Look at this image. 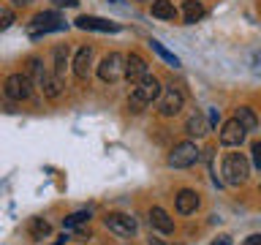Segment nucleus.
Returning <instances> with one entry per match:
<instances>
[{
	"label": "nucleus",
	"instance_id": "nucleus-5",
	"mask_svg": "<svg viewBox=\"0 0 261 245\" xmlns=\"http://www.w3.org/2000/svg\"><path fill=\"white\" fill-rule=\"evenodd\" d=\"M30 36H46V33L65 30V19L57 11H41L30 19Z\"/></svg>",
	"mask_w": 261,
	"mask_h": 245
},
{
	"label": "nucleus",
	"instance_id": "nucleus-18",
	"mask_svg": "<svg viewBox=\"0 0 261 245\" xmlns=\"http://www.w3.org/2000/svg\"><path fill=\"white\" fill-rule=\"evenodd\" d=\"M150 11H152L155 19H174L177 16V8H174L171 0H152Z\"/></svg>",
	"mask_w": 261,
	"mask_h": 245
},
{
	"label": "nucleus",
	"instance_id": "nucleus-31",
	"mask_svg": "<svg viewBox=\"0 0 261 245\" xmlns=\"http://www.w3.org/2000/svg\"><path fill=\"white\" fill-rule=\"evenodd\" d=\"M147 242H150V245H169L166 240H161V237H155V234H152V237H150V240H147Z\"/></svg>",
	"mask_w": 261,
	"mask_h": 245
},
{
	"label": "nucleus",
	"instance_id": "nucleus-34",
	"mask_svg": "<svg viewBox=\"0 0 261 245\" xmlns=\"http://www.w3.org/2000/svg\"><path fill=\"white\" fill-rule=\"evenodd\" d=\"M142 3H147V0H142Z\"/></svg>",
	"mask_w": 261,
	"mask_h": 245
},
{
	"label": "nucleus",
	"instance_id": "nucleus-26",
	"mask_svg": "<svg viewBox=\"0 0 261 245\" xmlns=\"http://www.w3.org/2000/svg\"><path fill=\"white\" fill-rule=\"evenodd\" d=\"M253 166H256V169H261V142H256V144H253Z\"/></svg>",
	"mask_w": 261,
	"mask_h": 245
},
{
	"label": "nucleus",
	"instance_id": "nucleus-13",
	"mask_svg": "<svg viewBox=\"0 0 261 245\" xmlns=\"http://www.w3.org/2000/svg\"><path fill=\"white\" fill-rule=\"evenodd\" d=\"M73 22H76L79 30H98V33H117L120 30V24H114L109 19H101V16H79V19H73Z\"/></svg>",
	"mask_w": 261,
	"mask_h": 245
},
{
	"label": "nucleus",
	"instance_id": "nucleus-32",
	"mask_svg": "<svg viewBox=\"0 0 261 245\" xmlns=\"http://www.w3.org/2000/svg\"><path fill=\"white\" fill-rule=\"evenodd\" d=\"M11 3H14V6H28L30 0H11Z\"/></svg>",
	"mask_w": 261,
	"mask_h": 245
},
{
	"label": "nucleus",
	"instance_id": "nucleus-8",
	"mask_svg": "<svg viewBox=\"0 0 261 245\" xmlns=\"http://www.w3.org/2000/svg\"><path fill=\"white\" fill-rule=\"evenodd\" d=\"M103 226L109 229V232L120 234V237H134L136 234V218L128 215V212H106L103 218Z\"/></svg>",
	"mask_w": 261,
	"mask_h": 245
},
{
	"label": "nucleus",
	"instance_id": "nucleus-14",
	"mask_svg": "<svg viewBox=\"0 0 261 245\" xmlns=\"http://www.w3.org/2000/svg\"><path fill=\"white\" fill-rule=\"evenodd\" d=\"M150 226L158 229L161 234H171V232H174V220H171V215L163 207H152L150 210Z\"/></svg>",
	"mask_w": 261,
	"mask_h": 245
},
{
	"label": "nucleus",
	"instance_id": "nucleus-6",
	"mask_svg": "<svg viewBox=\"0 0 261 245\" xmlns=\"http://www.w3.org/2000/svg\"><path fill=\"white\" fill-rule=\"evenodd\" d=\"M3 93L11 101H28L33 93V82L28 79V74H8L3 82Z\"/></svg>",
	"mask_w": 261,
	"mask_h": 245
},
{
	"label": "nucleus",
	"instance_id": "nucleus-12",
	"mask_svg": "<svg viewBox=\"0 0 261 245\" xmlns=\"http://www.w3.org/2000/svg\"><path fill=\"white\" fill-rule=\"evenodd\" d=\"M177 212L179 215H191V212H196L199 210V204H201V199H199V193L193 191V188H182V191H177Z\"/></svg>",
	"mask_w": 261,
	"mask_h": 245
},
{
	"label": "nucleus",
	"instance_id": "nucleus-1",
	"mask_svg": "<svg viewBox=\"0 0 261 245\" xmlns=\"http://www.w3.org/2000/svg\"><path fill=\"white\" fill-rule=\"evenodd\" d=\"M158 95H161V82H158V77L144 74V77L134 85V90H130V98H128L130 112H142L144 106H150Z\"/></svg>",
	"mask_w": 261,
	"mask_h": 245
},
{
	"label": "nucleus",
	"instance_id": "nucleus-21",
	"mask_svg": "<svg viewBox=\"0 0 261 245\" xmlns=\"http://www.w3.org/2000/svg\"><path fill=\"white\" fill-rule=\"evenodd\" d=\"M185 131L191 136H204L210 131V126H207V120H204V114H199V112H193L191 117H188V122H185Z\"/></svg>",
	"mask_w": 261,
	"mask_h": 245
},
{
	"label": "nucleus",
	"instance_id": "nucleus-4",
	"mask_svg": "<svg viewBox=\"0 0 261 245\" xmlns=\"http://www.w3.org/2000/svg\"><path fill=\"white\" fill-rule=\"evenodd\" d=\"M199 147H196V142H179V144H174L171 147V153H169V158H166V163L171 169H188V166H193L196 161H199Z\"/></svg>",
	"mask_w": 261,
	"mask_h": 245
},
{
	"label": "nucleus",
	"instance_id": "nucleus-25",
	"mask_svg": "<svg viewBox=\"0 0 261 245\" xmlns=\"http://www.w3.org/2000/svg\"><path fill=\"white\" fill-rule=\"evenodd\" d=\"M14 22H16V16H14L11 8H8V6H0V30H8Z\"/></svg>",
	"mask_w": 261,
	"mask_h": 245
},
{
	"label": "nucleus",
	"instance_id": "nucleus-24",
	"mask_svg": "<svg viewBox=\"0 0 261 245\" xmlns=\"http://www.w3.org/2000/svg\"><path fill=\"white\" fill-rule=\"evenodd\" d=\"M150 46H152L155 52H158V55H161V57H163V60H166L169 65H174V68L179 65V57H177L174 52H169V49H166V46L161 44V41H150Z\"/></svg>",
	"mask_w": 261,
	"mask_h": 245
},
{
	"label": "nucleus",
	"instance_id": "nucleus-28",
	"mask_svg": "<svg viewBox=\"0 0 261 245\" xmlns=\"http://www.w3.org/2000/svg\"><path fill=\"white\" fill-rule=\"evenodd\" d=\"M242 245H261V234H250Z\"/></svg>",
	"mask_w": 261,
	"mask_h": 245
},
{
	"label": "nucleus",
	"instance_id": "nucleus-3",
	"mask_svg": "<svg viewBox=\"0 0 261 245\" xmlns=\"http://www.w3.org/2000/svg\"><path fill=\"white\" fill-rule=\"evenodd\" d=\"M155 101H158L161 117H174V114H179V109L185 106V93L177 85H169V87H161V95L155 98Z\"/></svg>",
	"mask_w": 261,
	"mask_h": 245
},
{
	"label": "nucleus",
	"instance_id": "nucleus-11",
	"mask_svg": "<svg viewBox=\"0 0 261 245\" xmlns=\"http://www.w3.org/2000/svg\"><path fill=\"white\" fill-rule=\"evenodd\" d=\"M144 74H150V71H147V60H144L142 55L130 52V55L125 57V71H122V77H125L130 85H136V82L142 79Z\"/></svg>",
	"mask_w": 261,
	"mask_h": 245
},
{
	"label": "nucleus",
	"instance_id": "nucleus-30",
	"mask_svg": "<svg viewBox=\"0 0 261 245\" xmlns=\"http://www.w3.org/2000/svg\"><path fill=\"white\" fill-rule=\"evenodd\" d=\"M52 3H55V6H68V8H73L79 0H52Z\"/></svg>",
	"mask_w": 261,
	"mask_h": 245
},
{
	"label": "nucleus",
	"instance_id": "nucleus-22",
	"mask_svg": "<svg viewBox=\"0 0 261 245\" xmlns=\"http://www.w3.org/2000/svg\"><path fill=\"white\" fill-rule=\"evenodd\" d=\"M52 57H55V71L52 74H57V77H65V68H68V46H55V52H52Z\"/></svg>",
	"mask_w": 261,
	"mask_h": 245
},
{
	"label": "nucleus",
	"instance_id": "nucleus-23",
	"mask_svg": "<svg viewBox=\"0 0 261 245\" xmlns=\"http://www.w3.org/2000/svg\"><path fill=\"white\" fill-rule=\"evenodd\" d=\"M87 220H90V212L87 210H76V212H71V215L63 218V229H79V226H85Z\"/></svg>",
	"mask_w": 261,
	"mask_h": 245
},
{
	"label": "nucleus",
	"instance_id": "nucleus-2",
	"mask_svg": "<svg viewBox=\"0 0 261 245\" xmlns=\"http://www.w3.org/2000/svg\"><path fill=\"white\" fill-rule=\"evenodd\" d=\"M250 175V161L242 153H228L223 158V180L228 185H242Z\"/></svg>",
	"mask_w": 261,
	"mask_h": 245
},
{
	"label": "nucleus",
	"instance_id": "nucleus-19",
	"mask_svg": "<svg viewBox=\"0 0 261 245\" xmlns=\"http://www.w3.org/2000/svg\"><path fill=\"white\" fill-rule=\"evenodd\" d=\"M28 232H30V237L36 242H44L46 237L52 234V226H49V220H44V218H33L30 226H28Z\"/></svg>",
	"mask_w": 261,
	"mask_h": 245
},
{
	"label": "nucleus",
	"instance_id": "nucleus-20",
	"mask_svg": "<svg viewBox=\"0 0 261 245\" xmlns=\"http://www.w3.org/2000/svg\"><path fill=\"white\" fill-rule=\"evenodd\" d=\"M234 120L240 122L245 131H256V128H258V117H256V112H253L250 106H240V109H237V114H234Z\"/></svg>",
	"mask_w": 261,
	"mask_h": 245
},
{
	"label": "nucleus",
	"instance_id": "nucleus-9",
	"mask_svg": "<svg viewBox=\"0 0 261 245\" xmlns=\"http://www.w3.org/2000/svg\"><path fill=\"white\" fill-rule=\"evenodd\" d=\"M245 134H248V131H245L240 122L231 117V120L223 122V128H220V144H226V147H240V144L245 142Z\"/></svg>",
	"mask_w": 261,
	"mask_h": 245
},
{
	"label": "nucleus",
	"instance_id": "nucleus-15",
	"mask_svg": "<svg viewBox=\"0 0 261 245\" xmlns=\"http://www.w3.org/2000/svg\"><path fill=\"white\" fill-rule=\"evenodd\" d=\"M63 77H57V74H46L44 82H41V93H44V98H49V101H57V98L63 95Z\"/></svg>",
	"mask_w": 261,
	"mask_h": 245
},
{
	"label": "nucleus",
	"instance_id": "nucleus-17",
	"mask_svg": "<svg viewBox=\"0 0 261 245\" xmlns=\"http://www.w3.org/2000/svg\"><path fill=\"white\" fill-rule=\"evenodd\" d=\"M204 14H207V8H204L199 0H185V3H182V19H185V24H196Z\"/></svg>",
	"mask_w": 261,
	"mask_h": 245
},
{
	"label": "nucleus",
	"instance_id": "nucleus-16",
	"mask_svg": "<svg viewBox=\"0 0 261 245\" xmlns=\"http://www.w3.org/2000/svg\"><path fill=\"white\" fill-rule=\"evenodd\" d=\"M24 74H28V79L33 82V87H41V82H44V77H46L44 60H41V57H28V63H24Z\"/></svg>",
	"mask_w": 261,
	"mask_h": 245
},
{
	"label": "nucleus",
	"instance_id": "nucleus-33",
	"mask_svg": "<svg viewBox=\"0 0 261 245\" xmlns=\"http://www.w3.org/2000/svg\"><path fill=\"white\" fill-rule=\"evenodd\" d=\"M112 3H117V0H112Z\"/></svg>",
	"mask_w": 261,
	"mask_h": 245
},
{
	"label": "nucleus",
	"instance_id": "nucleus-10",
	"mask_svg": "<svg viewBox=\"0 0 261 245\" xmlns=\"http://www.w3.org/2000/svg\"><path fill=\"white\" fill-rule=\"evenodd\" d=\"M71 65H73V77L79 82H85L90 77V65H93V46H79Z\"/></svg>",
	"mask_w": 261,
	"mask_h": 245
},
{
	"label": "nucleus",
	"instance_id": "nucleus-29",
	"mask_svg": "<svg viewBox=\"0 0 261 245\" xmlns=\"http://www.w3.org/2000/svg\"><path fill=\"white\" fill-rule=\"evenodd\" d=\"M212 245H231V237H228V234H220Z\"/></svg>",
	"mask_w": 261,
	"mask_h": 245
},
{
	"label": "nucleus",
	"instance_id": "nucleus-7",
	"mask_svg": "<svg viewBox=\"0 0 261 245\" xmlns=\"http://www.w3.org/2000/svg\"><path fill=\"white\" fill-rule=\"evenodd\" d=\"M122 71H125V55H120V52H109L101 63H98V77H101V82H106V85L122 79Z\"/></svg>",
	"mask_w": 261,
	"mask_h": 245
},
{
	"label": "nucleus",
	"instance_id": "nucleus-27",
	"mask_svg": "<svg viewBox=\"0 0 261 245\" xmlns=\"http://www.w3.org/2000/svg\"><path fill=\"white\" fill-rule=\"evenodd\" d=\"M218 122H220V112L218 109H210L207 112V126L212 128V126H218Z\"/></svg>",
	"mask_w": 261,
	"mask_h": 245
}]
</instances>
